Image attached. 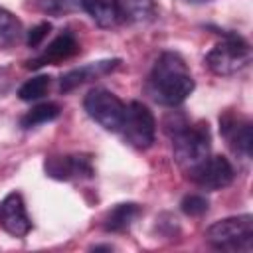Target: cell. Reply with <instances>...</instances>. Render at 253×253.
Here are the masks:
<instances>
[{
    "label": "cell",
    "mask_w": 253,
    "mask_h": 253,
    "mask_svg": "<svg viewBox=\"0 0 253 253\" xmlns=\"http://www.w3.org/2000/svg\"><path fill=\"white\" fill-rule=\"evenodd\" d=\"M196 83L186 61L176 51H164L154 61L148 79V91L160 105L176 107L184 103L194 91Z\"/></svg>",
    "instance_id": "1"
},
{
    "label": "cell",
    "mask_w": 253,
    "mask_h": 253,
    "mask_svg": "<svg viewBox=\"0 0 253 253\" xmlns=\"http://www.w3.org/2000/svg\"><path fill=\"white\" fill-rule=\"evenodd\" d=\"M210 146H211V134L208 123L204 121L196 125L180 126L172 138L174 160L186 172H190L194 166H198L202 160L210 156Z\"/></svg>",
    "instance_id": "2"
},
{
    "label": "cell",
    "mask_w": 253,
    "mask_h": 253,
    "mask_svg": "<svg viewBox=\"0 0 253 253\" xmlns=\"http://www.w3.org/2000/svg\"><path fill=\"white\" fill-rule=\"evenodd\" d=\"M206 239L211 247L221 251L249 253L253 247V217L249 213H243L219 219L208 227Z\"/></svg>",
    "instance_id": "3"
},
{
    "label": "cell",
    "mask_w": 253,
    "mask_h": 253,
    "mask_svg": "<svg viewBox=\"0 0 253 253\" xmlns=\"http://www.w3.org/2000/svg\"><path fill=\"white\" fill-rule=\"evenodd\" d=\"M249 61L251 47L237 34H225L223 40L206 53V65L215 75H233L247 67Z\"/></svg>",
    "instance_id": "4"
},
{
    "label": "cell",
    "mask_w": 253,
    "mask_h": 253,
    "mask_svg": "<svg viewBox=\"0 0 253 253\" xmlns=\"http://www.w3.org/2000/svg\"><path fill=\"white\" fill-rule=\"evenodd\" d=\"M119 130L130 146L148 148L156 136V121L152 111L140 101H130L125 105V117Z\"/></svg>",
    "instance_id": "5"
},
{
    "label": "cell",
    "mask_w": 253,
    "mask_h": 253,
    "mask_svg": "<svg viewBox=\"0 0 253 253\" xmlns=\"http://www.w3.org/2000/svg\"><path fill=\"white\" fill-rule=\"evenodd\" d=\"M83 107L87 115L105 130L121 128V123L125 117V103L109 89H103V87L91 89L83 99Z\"/></svg>",
    "instance_id": "6"
},
{
    "label": "cell",
    "mask_w": 253,
    "mask_h": 253,
    "mask_svg": "<svg viewBox=\"0 0 253 253\" xmlns=\"http://www.w3.org/2000/svg\"><path fill=\"white\" fill-rule=\"evenodd\" d=\"M188 176L204 190H221L233 182L235 170L225 156H208L198 166H194Z\"/></svg>",
    "instance_id": "7"
},
{
    "label": "cell",
    "mask_w": 253,
    "mask_h": 253,
    "mask_svg": "<svg viewBox=\"0 0 253 253\" xmlns=\"http://www.w3.org/2000/svg\"><path fill=\"white\" fill-rule=\"evenodd\" d=\"M0 227L12 237H24L32 229V219L26 211L22 194L10 192L0 202Z\"/></svg>",
    "instance_id": "8"
},
{
    "label": "cell",
    "mask_w": 253,
    "mask_h": 253,
    "mask_svg": "<svg viewBox=\"0 0 253 253\" xmlns=\"http://www.w3.org/2000/svg\"><path fill=\"white\" fill-rule=\"evenodd\" d=\"M219 128L225 136L227 144L241 156H251V144H253V132H251V121L227 111L223 117H219Z\"/></svg>",
    "instance_id": "9"
},
{
    "label": "cell",
    "mask_w": 253,
    "mask_h": 253,
    "mask_svg": "<svg viewBox=\"0 0 253 253\" xmlns=\"http://www.w3.org/2000/svg\"><path fill=\"white\" fill-rule=\"evenodd\" d=\"M49 178L55 180H75V178H91L93 166L89 156L83 154H59L49 156L43 164Z\"/></svg>",
    "instance_id": "10"
},
{
    "label": "cell",
    "mask_w": 253,
    "mask_h": 253,
    "mask_svg": "<svg viewBox=\"0 0 253 253\" xmlns=\"http://www.w3.org/2000/svg\"><path fill=\"white\" fill-rule=\"evenodd\" d=\"M77 51H79V42L75 40V36L71 32H63L38 57L30 59L26 65L32 67V69H38V67H43V65H57L61 61L73 57Z\"/></svg>",
    "instance_id": "11"
},
{
    "label": "cell",
    "mask_w": 253,
    "mask_h": 253,
    "mask_svg": "<svg viewBox=\"0 0 253 253\" xmlns=\"http://www.w3.org/2000/svg\"><path fill=\"white\" fill-rule=\"evenodd\" d=\"M121 63V59H103V61H93V63H87V65H81L77 69H71L67 71L61 81H59V89L61 93H67V91H73L75 87L83 85V83H89L93 79H99L107 73H111L113 69H117V65Z\"/></svg>",
    "instance_id": "12"
},
{
    "label": "cell",
    "mask_w": 253,
    "mask_h": 253,
    "mask_svg": "<svg viewBox=\"0 0 253 253\" xmlns=\"http://www.w3.org/2000/svg\"><path fill=\"white\" fill-rule=\"evenodd\" d=\"M142 208L134 202H125V204H117L115 208H111L103 219V227L107 231L113 233H123L128 231L132 227V223L140 217Z\"/></svg>",
    "instance_id": "13"
},
{
    "label": "cell",
    "mask_w": 253,
    "mask_h": 253,
    "mask_svg": "<svg viewBox=\"0 0 253 253\" xmlns=\"http://www.w3.org/2000/svg\"><path fill=\"white\" fill-rule=\"evenodd\" d=\"M119 20L126 24H148L156 18L154 0H115Z\"/></svg>",
    "instance_id": "14"
},
{
    "label": "cell",
    "mask_w": 253,
    "mask_h": 253,
    "mask_svg": "<svg viewBox=\"0 0 253 253\" xmlns=\"http://www.w3.org/2000/svg\"><path fill=\"white\" fill-rule=\"evenodd\" d=\"M83 12H87L101 28H113L119 22L115 0H85Z\"/></svg>",
    "instance_id": "15"
},
{
    "label": "cell",
    "mask_w": 253,
    "mask_h": 253,
    "mask_svg": "<svg viewBox=\"0 0 253 253\" xmlns=\"http://www.w3.org/2000/svg\"><path fill=\"white\" fill-rule=\"evenodd\" d=\"M61 113V107L57 103H40L36 107H32L22 119H20V126L22 128H34L38 125L49 123L53 119H57Z\"/></svg>",
    "instance_id": "16"
},
{
    "label": "cell",
    "mask_w": 253,
    "mask_h": 253,
    "mask_svg": "<svg viewBox=\"0 0 253 253\" xmlns=\"http://www.w3.org/2000/svg\"><path fill=\"white\" fill-rule=\"evenodd\" d=\"M20 34H22L20 20L12 12L0 6V49L14 45L20 40Z\"/></svg>",
    "instance_id": "17"
},
{
    "label": "cell",
    "mask_w": 253,
    "mask_h": 253,
    "mask_svg": "<svg viewBox=\"0 0 253 253\" xmlns=\"http://www.w3.org/2000/svg\"><path fill=\"white\" fill-rule=\"evenodd\" d=\"M49 85H51V77L49 75H36L32 79H28L18 89V97L22 101H38L49 91Z\"/></svg>",
    "instance_id": "18"
},
{
    "label": "cell",
    "mask_w": 253,
    "mask_h": 253,
    "mask_svg": "<svg viewBox=\"0 0 253 253\" xmlns=\"http://www.w3.org/2000/svg\"><path fill=\"white\" fill-rule=\"evenodd\" d=\"M36 4L42 12H47L51 16H63L69 12H83L85 0H36Z\"/></svg>",
    "instance_id": "19"
},
{
    "label": "cell",
    "mask_w": 253,
    "mask_h": 253,
    "mask_svg": "<svg viewBox=\"0 0 253 253\" xmlns=\"http://www.w3.org/2000/svg\"><path fill=\"white\" fill-rule=\"evenodd\" d=\"M180 208H182V211H184L186 215H194V217H196V215H204V213L208 211L210 202H208L206 196L190 194V196H186V198L182 200Z\"/></svg>",
    "instance_id": "20"
},
{
    "label": "cell",
    "mask_w": 253,
    "mask_h": 253,
    "mask_svg": "<svg viewBox=\"0 0 253 253\" xmlns=\"http://www.w3.org/2000/svg\"><path fill=\"white\" fill-rule=\"evenodd\" d=\"M49 30H51V24H49V22H42V24L34 26V28L28 32V45H30V47H38V45L47 38Z\"/></svg>",
    "instance_id": "21"
}]
</instances>
